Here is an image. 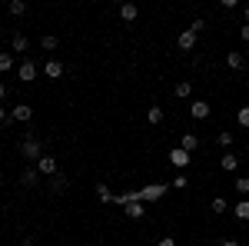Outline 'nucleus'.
<instances>
[{
	"label": "nucleus",
	"instance_id": "obj_22",
	"mask_svg": "<svg viewBox=\"0 0 249 246\" xmlns=\"http://www.w3.org/2000/svg\"><path fill=\"white\" fill-rule=\"evenodd\" d=\"M96 196H100L103 203H113V189L107 187V183H96Z\"/></svg>",
	"mask_w": 249,
	"mask_h": 246
},
{
	"label": "nucleus",
	"instance_id": "obj_36",
	"mask_svg": "<svg viewBox=\"0 0 249 246\" xmlns=\"http://www.w3.org/2000/svg\"><path fill=\"white\" fill-rule=\"evenodd\" d=\"M243 17H246V23H249V7H246V10H243Z\"/></svg>",
	"mask_w": 249,
	"mask_h": 246
},
{
	"label": "nucleus",
	"instance_id": "obj_3",
	"mask_svg": "<svg viewBox=\"0 0 249 246\" xmlns=\"http://www.w3.org/2000/svg\"><path fill=\"white\" fill-rule=\"evenodd\" d=\"M37 173L40 176H57L60 173V163H57V156H50V153H43L37 160Z\"/></svg>",
	"mask_w": 249,
	"mask_h": 246
},
{
	"label": "nucleus",
	"instance_id": "obj_13",
	"mask_svg": "<svg viewBox=\"0 0 249 246\" xmlns=\"http://www.w3.org/2000/svg\"><path fill=\"white\" fill-rule=\"evenodd\" d=\"M27 47H30L27 34H14V37H10V50H14V54H27Z\"/></svg>",
	"mask_w": 249,
	"mask_h": 246
},
{
	"label": "nucleus",
	"instance_id": "obj_30",
	"mask_svg": "<svg viewBox=\"0 0 249 246\" xmlns=\"http://www.w3.org/2000/svg\"><path fill=\"white\" fill-rule=\"evenodd\" d=\"M203 27H206V20H203V17H196V20H193V23H190V30H193V34H199Z\"/></svg>",
	"mask_w": 249,
	"mask_h": 246
},
{
	"label": "nucleus",
	"instance_id": "obj_15",
	"mask_svg": "<svg viewBox=\"0 0 249 246\" xmlns=\"http://www.w3.org/2000/svg\"><path fill=\"white\" fill-rule=\"evenodd\" d=\"M67 187H70V180H67V176H50V193H53V196H60V193H67Z\"/></svg>",
	"mask_w": 249,
	"mask_h": 246
},
{
	"label": "nucleus",
	"instance_id": "obj_4",
	"mask_svg": "<svg viewBox=\"0 0 249 246\" xmlns=\"http://www.w3.org/2000/svg\"><path fill=\"white\" fill-rule=\"evenodd\" d=\"M170 163L176 167V170H186V167L193 163V153L179 150V147H173V150H170Z\"/></svg>",
	"mask_w": 249,
	"mask_h": 246
},
{
	"label": "nucleus",
	"instance_id": "obj_23",
	"mask_svg": "<svg viewBox=\"0 0 249 246\" xmlns=\"http://www.w3.org/2000/svg\"><path fill=\"white\" fill-rule=\"evenodd\" d=\"M216 143H219V147H223V150L230 153V147H232V133H226V130H219V133H216Z\"/></svg>",
	"mask_w": 249,
	"mask_h": 246
},
{
	"label": "nucleus",
	"instance_id": "obj_6",
	"mask_svg": "<svg viewBox=\"0 0 249 246\" xmlns=\"http://www.w3.org/2000/svg\"><path fill=\"white\" fill-rule=\"evenodd\" d=\"M210 114H213V107L206 103V100H193V103H190V116H193V120H206Z\"/></svg>",
	"mask_w": 249,
	"mask_h": 246
},
{
	"label": "nucleus",
	"instance_id": "obj_38",
	"mask_svg": "<svg viewBox=\"0 0 249 246\" xmlns=\"http://www.w3.org/2000/svg\"><path fill=\"white\" fill-rule=\"evenodd\" d=\"M0 180H3V176H0Z\"/></svg>",
	"mask_w": 249,
	"mask_h": 246
},
{
	"label": "nucleus",
	"instance_id": "obj_32",
	"mask_svg": "<svg viewBox=\"0 0 249 246\" xmlns=\"http://www.w3.org/2000/svg\"><path fill=\"white\" fill-rule=\"evenodd\" d=\"M156 246H176V240H173V236H163V240H160Z\"/></svg>",
	"mask_w": 249,
	"mask_h": 246
},
{
	"label": "nucleus",
	"instance_id": "obj_26",
	"mask_svg": "<svg viewBox=\"0 0 249 246\" xmlns=\"http://www.w3.org/2000/svg\"><path fill=\"white\" fill-rule=\"evenodd\" d=\"M27 14V3L23 0H10V17H23Z\"/></svg>",
	"mask_w": 249,
	"mask_h": 246
},
{
	"label": "nucleus",
	"instance_id": "obj_21",
	"mask_svg": "<svg viewBox=\"0 0 249 246\" xmlns=\"http://www.w3.org/2000/svg\"><path fill=\"white\" fill-rule=\"evenodd\" d=\"M232 189H236L239 196H249V176H236V183H232Z\"/></svg>",
	"mask_w": 249,
	"mask_h": 246
},
{
	"label": "nucleus",
	"instance_id": "obj_7",
	"mask_svg": "<svg viewBox=\"0 0 249 246\" xmlns=\"http://www.w3.org/2000/svg\"><path fill=\"white\" fill-rule=\"evenodd\" d=\"M10 120H17V123H30V120H34V107H27V103H17V107L10 110Z\"/></svg>",
	"mask_w": 249,
	"mask_h": 246
},
{
	"label": "nucleus",
	"instance_id": "obj_39",
	"mask_svg": "<svg viewBox=\"0 0 249 246\" xmlns=\"http://www.w3.org/2000/svg\"><path fill=\"white\" fill-rule=\"evenodd\" d=\"M246 83H249V80H246Z\"/></svg>",
	"mask_w": 249,
	"mask_h": 246
},
{
	"label": "nucleus",
	"instance_id": "obj_28",
	"mask_svg": "<svg viewBox=\"0 0 249 246\" xmlns=\"http://www.w3.org/2000/svg\"><path fill=\"white\" fill-rule=\"evenodd\" d=\"M210 207H213V213H226V209H230V203H226V196H216Z\"/></svg>",
	"mask_w": 249,
	"mask_h": 246
},
{
	"label": "nucleus",
	"instance_id": "obj_5",
	"mask_svg": "<svg viewBox=\"0 0 249 246\" xmlns=\"http://www.w3.org/2000/svg\"><path fill=\"white\" fill-rule=\"evenodd\" d=\"M17 76L23 83H34V80H37V60H23L17 67Z\"/></svg>",
	"mask_w": 249,
	"mask_h": 246
},
{
	"label": "nucleus",
	"instance_id": "obj_37",
	"mask_svg": "<svg viewBox=\"0 0 249 246\" xmlns=\"http://www.w3.org/2000/svg\"><path fill=\"white\" fill-rule=\"evenodd\" d=\"M0 40H3V34H0Z\"/></svg>",
	"mask_w": 249,
	"mask_h": 246
},
{
	"label": "nucleus",
	"instance_id": "obj_12",
	"mask_svg": "<svg viewBox=\"0 0 249 246\" xmlns=\"http://www.w3.org/2000/svg\"><path fill=\"white\" fill-rule=\"evenodd\" d=\"M123 213H126L130 220H143V216H146V203H140V200H136V203H126Z\"/></svg>",
	"mask_w": 249,
	"mask_h": 246
},
{
	"label": "nucleus",
	"instance_id": "obj_1",
	"mask_svg": "<svg viewBox=\"0 0 249 246\" xmlns=\"http://www.w3.org/2000/svg\"><path fill=\"white\" fill-rule=\"evenodd\" d=\"M20 156H23V160H34V163L43 156V143H40L34 133H27V136L20 140Z\"/></svg>",
	"mask_w": 249,
	"mask_h": 246
},
{
	"label": "nucleus",
	"instance_id": "obj_16",
	"mask_svg": "<svg viewBox=\"0 0 249 246\" xmlns=\"http://www.w3.org/2000/svg\"><path fill=\"white\" fill-rule=\"evenodd\" d=\"M232 216H236L239 223H249V200H239V203L232 207Z\"/></svg>",
	"mask_w": 249,
	"mask_h": 246
},
{
	"label": "nucleus",
	"instance_id": "obj_27",
	"mask_svg": "<svg viewBox=\"0 0 249 246\" xmlns=\"http://www.w3.org/2000/svg\"><path fill=\"white\" fill-rule=\"evenodd\" d=\"M40 47H43V50H57V47H60V40L53 37V34H47V37L40 40Z\"/></svg>",
	"mask_w": 249,
	"mask_h": 246
},
{
	"label": "nucleus",
	"instance_id": "obj_31",
	"mask_svg": "<svg viewBox=\"0 0 249 246\" xmlns=\"http://www.w3.org/2000/svg\"><path fill=\"white\" fill-rule=\"evenodd\" d=\"M239 37H243V40L249 43V23H243V27H239Z\"/></svg>",
	"mask_w": 249,
	"mask_h": 246
},
{
	"label": "nucleus",
	"instance_id": "obj_33",
	"mask_svg": "<svg viewBox=\"0 0 249 246\" xmlns=\"http://www.w3.org/2000/svg\"><path fill=\"white\" fill-rule=\"evenodd\" d=\"M10 120V114H7V107H0V123H7Z\"/></svg>",
	"mask_w": 249,
	"mask_h": 246
},
{
	"label": "nucleus",
	"instance_id": "obj_25",
	"mask_svg": "<svg viewBox=\"0 0 249 246\" xmlns=\"http://www.w3.org/2000/svg\"><path fill=\"white\" fill-rule=\"evenodd\" d=\"M14 70V54H0V74H10Z\"/></svg>",
	"mask_w": 249,
	"mask_h": 246
},
{
	"label": "nucleus",
	"instance_id": "obj_35",
	"mask_svg": "<svg viewBox=\"0 0 249 246\" xmlns=\"http://www.w3.org/2000/svg\"><path fill=\"white\" fill-rule=\"evenodd\" d=\"M3 96H7V83H0V100H3Z\"/></svg>",
	"mask_w": 249,
	"mask_h": 246
},
{
	"label": "nucleus",
	"instance_id": "obj_8",
	"mask_svg": "<svg viewBox=\"0 0 249 246\" xmlns=\"http://www.w3.org/2000/svg\"><path fill=\"white\" fill-rule=\"evenodd\" d=\"M196 37H199V34H193V30H183V34H179V37H176V47H179V50H186V54H190L193 47H196Z\"/></svg>",
	"mask_w": 249,
	"mask_h": 246
},
{
	"label": "nucleus",
	"instance_id": "obj_14",
	"mask_svg": "<svg viewBox=\"0 0 249 246\" xmlns=\"http://www.w3.org/2000/svg\"><path fill=\"white\" fill-rule=\"evenodd\" d=\"M226 67H230V70H246V57L236 54V50H230V54H226Z\"/></svg>",
	"mask_w": 249,
	"mask_h": 246
},
{
	"label": "nucleus",
	"instance_id": "obj_17",
	"mask_svg": "<svg viewBox=\"0 0 249 246\" xmlns=\"http://www.w3.org/2000/svg\"><path fill=\"white\" fill-rule=\"evenodd\" d=\"M173 94L179 96V100H190V96H193V83H190V80H179V83L173 87Z\"/></svg>",
	"mask_w": 249,
	"mask_h": 246
},
{
	"label": "nucleus",
	"instance_id": "obj_2",
	"mask_svg": "<svg viewBox=\"0 0 249 246\" xmlns=\"http://www.w3.org/2000/svg\"><path fill=\"white\" fill-rule=\"evenodd\" d=\"M166 183H150V187H143L140 189V200H143V203H156V200H163V196H166Z\"/></svg>",
	"mask_w": 249,
	"mask_h": 246
},
{
	"label": "nucleus",
	"instance_id": "obj_10",
	"mask_svg": "<svg viewBox=\"0 0 249 246\" xmlns=\"http://www.w3.org/2000/svg\"><path fill=\"white\" fill-rule=\"evenodd\" d=\"M136 17H140V7L136 3H120V20L123 23H133Z\"/></svg>",
	"mask_w": 249,
	"mask_h": 246
},
{
	"label": "nucleus",
	"instance_id": "obj_19",
	"mask_svg": "<svg viewBox=\"0 0 249 246\" xmlns=\"http://www.w3.org/2000/svg\"><path fill=\"white\" fill-rule=\"evenodd\" d=\"M163 107H150V110H146V123H150V127H160V123H163Z\"/></svg>",
	"mask_w": 249,
	"mask_h": 246
},
{
	"label": "nucleus",
	"instance_id": "obj_29",
	"mask_svg": "<svg viewBox=\"0 0 249 246\" xmlns=\"http://www.w3.org/2000/svg\"><path fill=\"white\" fill-rule=\"evenodd\" d=\"M186 187H190V176H186V173H179V176L170 183V189H186Z\"/></svg>",
	"mask_w": 249,
	"mask_h": 246
},
{
	"label": "nucleus",
	"instance_id": "obj_24",
	"mask_svg": "<svg viewBox=\"0 0 249 246\" xmlns=\"http://www.w3.org/2000/svg\"><path fill=\"white\" fill-rule=\"evenodd\" d=\"M236 123H239L243 130H249V107H239V110H236Z\"/></svg>",
	"mask_w": 249,
	"mask_h": 246
},
{
	"label": "nucleus",
	"instance_id": "obj_18",
	"mask_svg": "<svg viewBox=\"0 0 249 246\" xmlns=\"http://www.w3.org/2000/svg\"><path fill=\"white\" fill-rule=\"evenodd\" d=\"M223 170H226V173H236V170H239V156H236V153H223Z\"/></svg>",
	"mask_w": 249,
	"mask_h": 246
},
{
	"label": "nucleus",
	"instance_id": "obj_9",
	"mask_svg": "<svg viewBox=\"0 0 249 246\" xmlns=\"http://www.w3.org/2000/svg\"><path fill=\"white\" fill-rule=\"evenodd\" d=\"M179 150L196 153L199 150V136H196V133H183V136H179Z\"/></svg>",
	"mask_w": 249,
	"mask_h": 246
},
{
	"label": "nucleus",
	"instance_id": "obj_20",
	"mask_svg": "<svg viewBox=\"0 0 249 246\" xmlns=\"http://www.w3.org/2000/svg\"><path fill=\"white\" fill-rule=\"evenodd\" d=\"M37 167H30V170H23V176H20V183H23V187H37Z\"/></svg>",
	"mask_w": 249,
	"mask_h": 246
},
{
	"label": "nucleus",
	"instance_id": "obj_11",
	"mask_svg": "<svg viewBox=\"0 0 249 246\" xmlns=\"http://www.w3.org/2000/svg\"><path fill=\"white\" fill-rule=\"evenodd\" d=\"M43 74L50 76V80H60V76H63V63H60L57 57H53V60H47V63H43Z\"/></svg>",
	"mask_w": 249,
	"mask_h": 246
},
{
	"label": "nucleus",
	"instance_id": "obj_34",
	"mask_svg": "<svg viewBox=\"0 0 249 246\" xmlns=\"http://www.w3.org/2000/svg\"><path fill=\"white\" fill-rule=\"evenodd\" d=\"M223 246H239V240H223Z\"/></svg>",
	"mask_w": 249,
	"mask_h": 246
}]
</instances>
